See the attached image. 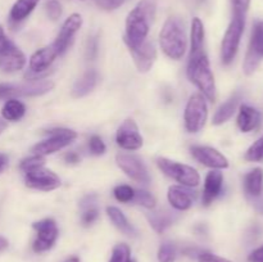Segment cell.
<instances>
[{"instance_id":"6da1fadb","label":"cell","mask_w":263,"mask_h":262,"mask_svg":"<svg viewBox=\"0 0 263 262\" xmlns=\"http://www.w3.org/2000/svg\"><path fill=\"white\" fill-rule=\"evenodd\" d=\"M157 12V0H140L126 18V32L123 36L127 48L141 45L148 38L151 26Z\"/></svg>"},{"instance_id":"7a4b0ae2","label":"cell","mask_w":263,"mask_h":262,"mask_svg":"<svg viewBox=\"0 0 263 262\" xmlns=\"http://www.w3.org/2000/svg\"><path fill=\"white\" fill-rule=\"evenodd\" d=\"M187 77L190 81L203 92L205 98L215 102L216 100V82L215 76L211 69L210 59L205 53L204 46L190 48L189 62H187Z\"/></svg>"},{"instance_id":"3957f363","label":"cell","mask_w":263,"mask_h":262,"mask_svg":"<svg viewBox=\"0 0 263 262\" xmlns=\"http://www.w3.org/2000/svg\"><path fill=\"white\" fill-rule=\"evenodd\" d=\"M159 44L168 58L179 61L187 49V35L184 21L180 17H170L159 32Z\"/></svg>"},{"instance_id":"277c9868","label":"cell","mask_w":263,"mask_h":262,"mask_svg":"<svg viewBox=\"0 0 263 262\" xmlns=\"http://www.w3.org/2000/svg\"><path fill=\"white\" fill-rule=\"evenodd\" d=\"M244 28H246V18L233 15L230 25L223 35L222 43H221V59L226 66L230 64L236 57Z\"/></svg>"},{"instance_id":"5b68a950","label":"cell","mask_w":263,"mask_h":262,"mask_svg":"<svg viewBox=\"0 0 263 262\" xmlns=\"http://www.w3.org/2000/svg\"><path fill=\"white\" fill-rule=\"evenodd\" d=\"M54 87L49 80L30 81L25 84H0V99H17L21 97H37L46 94Z\"/></svg>"},{"instance_id":"8992f818","label":"cell","mask_w":263,"mask_h":262,"mask_svg":"<svg viewBox=\"0 0 263 262\" xmlns=\"http://www.w3.org/2000/svg\"><path fill=\"white\" fill-rule=\"evenodd\" d=\"M208 118V105L202 94H193L185 107V128L189 133H199Z\"/></svg>"},{"instance_id":"52a82bcc","label":"cell","mask_w":263,"mask_h":262,"mask_svg":"<svg viewBox=\"0 0 263 262\" xmlns=\"http://www.w3.org/2000/svg\"><path fill=\"white\" fill-rule=\"evenodd\" d=\"M157 164H158V167L164 175L176 180L177 182H180L184 186L193 188L199 185V174H198L197 170L187 166V164L179 163V162L171 161V159L163 158V157L157 159Z\"/></svg>"},{"instance_id":"ba28073f","label":"cell","mask_w":263,"mask_h":262,"mask_svg":"<svg viewBox=\"0 0 263 262\" xmlns=\"http://www.w3.org/2000/svg\"><path fill=\"white\" fill-rule=\"evenodd\" d=\"M48 134L50 135L48 139L32 146L33 154L43 157L53 154L61 149L66 148L77 138V134L73 130H68V128H54V130L49 131Z\"/></svg>"},{"instance_id":"9c48e42d","label":"cell","mask_w":263,"mask_h":262,"mask_svg":"<svg viewBox=\"0 0 263 262\" xmlns=\"http://www.w3.org/2000/svg\"><path fill=\"white\" fill-rule=\"evenodd\" d=\"M58 57V51L54 48L53 44L45 48L36 50L30 58V69L26 72L25 77L31 81L43 80L48 73V69L53 64L54 59Z\"/></svg>"},{"instance_id":"30bf717a","label":"cell","mask_w":263,"mask_h":262,"mask_svg":"<svg viewBox=\"0 0 263 262\" xmlns=\"http://www.w3.org/2000/svg\"><path fill=\"white\" fill-rule=\"evenodd\" d=\"M263 61V21L254 22L251 41L244 59L243 69L246 74H252Z\"/></svg>"},{"instance_id":"8fae6325","label":"cell","mask_w":263,"mask_h":262,"mask_svg":"<svg viewBox=\"0 0 263 262\" xmlns=\"http://www.w3.org/2000/svg\"><path fill=\"white\" fill-rule=\"evenodd\" d=\"M116 162H117L118 167L134 181L144 185H146L151 181V177H149L145 164L136 156L120 153L116 156Z\"/></svg>"},{"instance_id":"7c38bea8","label":"cell","mask_w":263,"mask_h":262,"mask_svg":"<svg viewBox=\"0 0 263 262\" xmlns=\"http://www.w3.org/2000/svg\"><path fill=\"white\" fill-rule=\"evenodd\" d=\"M25 182L31 189L43 190V192H50L61 185L59 177L44 166L25 172Z\"/></svg>"},{"instance_id":"4fadbf2b","label":"cell","mask_w":263,"mask_h":262,"mask_svg":"<svg viewBox=\"0 0 263 262\" xmlns=\"http://www.w3.org/2000/svg\"><path fill=\"white\" fill-rule=\"evenodd\" d=\"M33 229L37 233L32 248L35 252H45L50 249L58 238V228L53 218H44L33 223Z\"/></svg>"},{"instance_id":"5bb4252c","label":"cell","mask_w":263,"mask_h":262,"mask_svg":"<svg viewBox=\"0 0 263 262\" xmlns=\"http://www.w3.org/2000/svg\"><path fill=\"white\" fill-rule=\"evenodd\" d=\"M116 141L126 151H138L143 146V136L139 133V127L134 120H126L118 127L116 134Z\"/></svg>"},{"instance_id":"9a60e30c","label":"cell","mask_w":263,"mask_h":262,"mask_svg":"<svg viewBox=\"0 0 263 262\" xmlns=\"http://www.w3.org/2000/svg\"><path fill=\"white\" fill-rule=\"evenodd\" d=\"M81 26L82 17L79 13H73V14H71L66 21H64L58 36H57V39L53 43V46L57 49V51H58V55H62V54L68 49L72 40H73L74 35H76L77 31L81 28Z\"/></svg>"},{"instance_id":"2e32d148","label":"cell","mask_w":263,"mask_h":262,"mask_svg":"<svg viewBox=\"0 0 263 262\" xmlns=\"http://www.w3.org/2000/svg\"><path fill=\"white\" fill-rule=\"evenodd\" d=\"M190 152H192V156L203 166H207L212 170H222L229 167L228 158L217 149L211 148V146L195 145L192 146Z\"/></svg>"},{"instance_id":"e0dca14e","label":"cell","mask_w":263,"mask_h":262,"mask_svg":"<svg viewBox=\"0 0 263 262\" xmlns=\"http://www.w3.org/2000/svg\"><path fill=\"white\" fill-rule=\"evenodd\" d=\"M140 72H148L157 59V48L153 41L145 40L141 45L128 49Z\"/></svg>"},{"instance_id":"ac0fdd59","label":"cell","mask_w":263,"mask_h":262,"mask_svg":"<svg viewBox=\"0 0 263 262\" xmlns=\"http://www.w3.org/2000/svg\"><path fill=\"white\" fill-rule=\"evenodd\" d=\"M223 175L220 170H212L205 176L204 189H203V204L210 205L222 192Z\"/></svg>"},{"instance_id":"d6986e66","label":"cell","mask_w":263,"mask_h":262,"mask_svg":"<svg viewBox=\"0 0 263 262\" xmlns=\"http://www.w3.org/2000/svg\"><path fill=\"white\" fill-rule=\"evenodd\" d=\"M26 57L17 46L12 45L0 55V69L3 72H15L25 67Z\"/></svg>"},{"instance_id":"ffe728a7","label":"cell","mask_w":263,"mask_h":262,"mask_svg":"<svg viewBox=\"0 0 263 262\" xmlns=\"http://www.w3.org/2000/svg\"><path fill=\"white\" fill-rule=\"evenodd\" d=\"M236 123L241 133H251V131L256 130L261 123V112L251 105L243 104L239 109Z\"/></svg>"},{"instance_id":"44dd1931","label":"cell","mask_w":263,"mask_h":262,"mask_svg":"<svg viewBox=\"0 0 263 262\" xmlns=\"http://www.w3.org/2000/svg\"><path fill=\"white\" fill-rule=\"evenodd\" d=\"M168 202L175 210L187 211L193 205V194L187 186H170L167 193Z\"/></svg>"},{"instance_id":"7402d4cb","label":"cell","mask_w":263,"mask_h":262,"mask_svg":"<svg viewBox=\"0 0 263 262\" xmlns=\"http://www.w3.org/2000/svg\"><path fill=\"white\" fill-rule=\"evenodd\" d=\"M146 218H148L152 228H153L157 233L161 234L177 220V216L168 210H161L156 211V212L148 213V215H146Z\"/></svg>"},{"instance_id":"603a6c76","label":"cell","mask_w":263,"mask_h":262,"mask_svg":"<svg viewBox=\"0 0 263 262\" xmlns=\"http://www.w3.org/2000/svg\"><path fill=\"white\" fill-rule=\"evenodd\" d=\"M39 4V0H17L13 4L9 13V21L12 25H18L22 21H25L28 15L32 13L36 5Z\"/></svg>"},{"instance_id":"cb8c5ba5","label":"cell","mask_w":263,"mask_h":262,"mask_svg":"<svg viewBox=\"0 0 263 262\" xmlns=\"http://www.w3.org/2000/svg\"><path fill=\"white\" fill-rule=\"evenodd\" d=\"M98 82V72L95 69H89L87 72H85L84 76L80 80H77L76 84L72 87V95L74 98H81L85 95L89 94L95 86H97Z\"/></svg>"},{"instance_id":"d4e9b609","label":"cell","mask_w":263,"mask_h":262,"mask_svg":"<svg viewBox=\"0 0 263 262\" xmlns=\"http://www.w3.org/2000/svg\"><path fill=\"white\" fill-rule=\"evenodd\" d=\"M107 215H108V217L110 218V221L115 223L116 228H117L120 231H122L125 235H127V236L138 235V231H136V229L134 228L130 222H128L127 217L123 215V212L120 210V208L113 207V205L107 207Z\"/></svg>"},{"instance_id":"484cf974","label":"cell","mask_w":263,"mask_h":262,"mask_svg":"<svg viewBox=\"0 0 263 262\" xmlns=\"http://www.w3.org/2000/svg\"><path fill=\"white\" fill-rule=\"evenodd\" d=\"M239 102H240V94H234L233 97L229 98L221 107L216 110L215 116H213V123L215 125H222L226 121L230 120L233 115L235 113L236 108H238Z\"/></svg>"},{"instance_id":"4316f807","label":"cell","mask_w":263,"mask_h":262,"mask_svg":"<svg viewBox=\"0 0 263 262\" xmlns=\"http://www.w3.org/2000/svg\"><path fill=\"white\" fill-rule=\"evenodd\" d=\"M244 189L251 197H259L263 189V171L261 169H254L244 177Z\"/></svg>"},{"instance_id":"83f0119b","label":"cell","mask_w":263,"mask_h":262,"mask_svg":"<svg viewBox=\"0 0 263 262\" xmlns=\"http://www.w3.org/2000/svg\"><path fill=\"white\" fill-rule=\"evenodd\" d=\"M26 107L18 99H8L2 109L3 117L7 121H18L25 116Z\"/></svg>"},{"instance_id":"f1b7e54d","label":"cell","mask_w":263,"mask_h":262,"mask_svg":"<svg viewBox=\"0 0 263 262\" xmlns=\"http://www.w3.org/2000/svg\"><path fill=\"white\" fill-rule=\"evenodd\" d=\"M109 262H133L131 261L130 247L125 243L117 244L113 248L112 257H110Z\"/></svg>"},{"instance_id":"f546056e","label":"cell","mask_w":263,"mask_h":262,"mask_svg":"<svg viewBox=\"0 0 263 262\" xmlns=\"http://www.w3.org/2000/svg\"><path fill=\"white\" fill-rule=\"evenodd\" d=\"M246 159L249 162H263V136L249 146L246 152Z\"/></svg>"},{"instance_id":"4dcf8cb0","label":"cell","mask_w":263,"mask_h":262,"mask_svg":"<svg viewBox=\"0 0 263 262\" xmlns=\"http://www.w3.org/2000/svg\"><path fill=\"white\" fill-rule=\"evenodd\" d=\"M176 247H175L174 243H170V241H166V243L162 244L159 247L158 251V261L159 262H175L176 259Z\"/></svg>"},{"instance_id":"1f68e13d","label":"cell","mask_w":263,"mask_h":262,"mask_svg":"<svg viewBox=\"0 0 263 262\" xmlns=\"http://www.w3.org/2000/svg\"><path fill=\"white\" fill-rule=\"evenodd\" d=\"M116 199L121 203H128L133 202L134 197H135V190L128 185H118L113 190Z\"/></svg>"},{"instance_id":"d6a6232c","label":"cell","mask_w":263,"mask_h":262,"mask_svg":"<svg viewBox=\"0 0 263 262\" xmlns=\"http://www.w3.org/2000/svg\"><path fill=\"white\" fill-rule=\"evenodd\" d=\"M133 202L136 204H140L143 207L148 208V210H153L156 207V198L145 190H135V197H134Z\"/></svg>"},{"instance_id":"836d02e7","label":"cell","mask_w":263,"mask_h":262,"mask_svg":"<svg viewBox=\"0 0 263 262\" xmlns=\"http://www.w3.org/2000/svg\"><path fill=\"white\" fill-rule=\"evenodd\" d=\"M45 164V159L43 156H37V154H33L32 157H28V158L23 159L20 164V169L23 172L31 171L33 169H37V167L44 166Z\"/></svg>"},{"instance_id":"e575fe53","label":"cell","mask_w":263,"mask_h":262,"mask_svg":"<svg viewBox=\"0 0 263 262\" xmlns=\"http://www.w3.org/2000/svg\"><path fill=\"white\" fill-rule=\"evenodd\" d=\"M230 4L231 10H233V15L247 18V13H248L249 5H251V0H230Z\"/></svg>"},{"instance_id":"d590c367","label":"cell","mask_w":263,"mask_h":262,"mask_svg":"<svg viewBox=\"0 0 263 262\" xmlns=\"http://www.w3.org/2000/svg\"><path fill=\"white\" fill-rule=\"evenodd\" d=\"M45 10L46 14H48V17L50 18L51 21L59 20L62 15V12H63L61 3H59L58 0H48V2L45 3Z\"/></svg>"},{"instance_id":"8d00e7d4","label":"cell","mask_w":263,"mask_h":262,"mask_svg":"<svg viewBox=\"0 0 263 262\" xmlns=\"http://www.w3.org/2000/svg\"><path fill=\"white\" fill-rule=\"evenodd\" d=\"M98 216H99V210H98L97 205H91V207H87L82 210L81 215V221L85 226H89L91 223H94L97 221Z\"/></svg>"},{"instance_id":"74e56055","label":"cell","mask_w":263,"mask_h":262,"mask_svg":"<svg viewBox=\"0 0 263 262\" xmlns=\"http://www.w3.org/2000/svg\"><path fill=\"white\" fill-rule=\"evenodd\" d=\"M89 149L92 154L95 156H100V154L105 153V144L102 140V138L98 135H92L89 140Z\"/></svg>"},{"instance_id":"f35d334b","label":"cell","mask_w":263,"mask_h":262,"mask_svg":"<svg viewBox=\"0 0 263 262\" xmlns=\"http://www.w3.org/2000/svg\"><path fill=\"white\" fill-rule=\"evenodd\" d=\"M128 0H94L95 4L104 10H115Z\"/></svg>"},{"instance_id":"ab89813d","label":"cell","mask_w":263,"mask_h":262,"mask_svg":"<svg viewBox=\"0 0 263 262\" xmlns=\"http://www.w3.org/2000/svg\"><path fill=\"white\" fill-rule=\"evenodd\" d=\"M98 49H99V43H98L97 36H91L87 41V48H86V57L89 61L97 58L98 55Z\"/></svg>"},{"instance_id":"60d3db41","label":"cell","mask_w":263,"mask_h":262,"mask_svg":"<svg viewBox=\"0 0 263 262\" xmlns=\"http://www.w3.org/2000/svg\"><path fill=\"white\" fill-rule=\"evenodd\" d=\"M199 262H231L229 259L222 258V257H218L216 254L210 253V252H202V253L198 256Z\"/></svg>"},{"instance_id":"b9f144b4","label":"cell","mask_w":263,"mask_h":262,"mask_svg":"<svg viewBox=\"0 0 263 262\" xmlns=\"http://www.w3.org/2000/svg\"><path fill=\"white\" fill-rule=\"evenodd\" d=\"M12 45V43H10L9 40H8V38L5 36V32H4V28L0 26V55H2L3 53H4L5 50H7L9 46Z\"/></svg>"},{"instance_id":"7bdbcfd3","label":"cell","mask_w":263,"mask_h":262,"mask_svg":"<svg viewBox=\"0 0 263 262\" xmlns=\"http://www.w3.org/2000/svg\"><path fill=\"white\" fill-rule=\"evenodd\" d=\"M248 259L249 262H263V246L254 249V251L249 254Z\"/></svg>"},{"instance_id":"ee69618b","label":"cell","mask_w":263,"mask_h":262,"mask_svg":"<svg viewBox=\"0 0 263 262\" xmlns=\"http://www.w3.org/2000/svg\"><path fill=\"white\" fill-rule=\"evenodd\" d=\"M64 159H66L67 163L69 164H76L80 162V156L76 153V152H69L64 156Z\"/></svg>"},{"instance_id":"f6af8a7d","label":"cell","mask_w":263,"mask_h":262,"mask_svg":"<svg viewBox=\"0 0 263 262\" xmlns=\"http://www.w3.org/2000/svg\"><path fill=\"white\" fill-rule=\"evenodd\" d=\"M8 164V157L5 154H0V174L4 171V169Z\"/></svg>"},{"instance_id":"bcb514c9","label":"cell","mask_w":263,"mask_h":262,"mask_svg":"<svg viewBox=\"0 0 263 262\" xmlns=\"http://www.w3.org/2000/svg\"><path fill=\"white\" fill-rule=\"evenodd\" d=\"M7 247H8V240L5 238H3V236H0V251L5 249Z\"/></svg>"},{"instance_id":"7dc6e473","label":"cell","mask_w":263,"mask_h":262,"mask_svg":"<svg viewBox=\"0 0 263 262\" xmlns=\"http://www.w3.org/2000/svg\"><path fill=\"white\" fill-rule=\"evenodd\" d=\"M5 128H7V123H5L3 120H0V134H2Z\"/></svg>"},{"instance_id":"c3c4849f","label":"cell","mask_w":263,"mask_h":262,"mask_svg":"<svg viewBox=\"0 0 263 262\" xmlns=\"http://www.w3.org/2000/svg\"><path fill=\"white\" fill-rule=\"evenodd\" d=\"M64 262H80V259L77 258V257H71V258L66 259V261H64Z\"/></svg>"},{"instance_id":"681fc988","label":"cell","mask_w":263,"mask_h":262,"mask_svg":"<svg viewBox=\"0 0 263 262\" xmlns=\"http://www.w3.org/2000/svg\"><path fill=\"white\" fill-rule=\"evenodd\" d=\"M133 262H135V261H133Z\"/></svg>"}]
</instances>
